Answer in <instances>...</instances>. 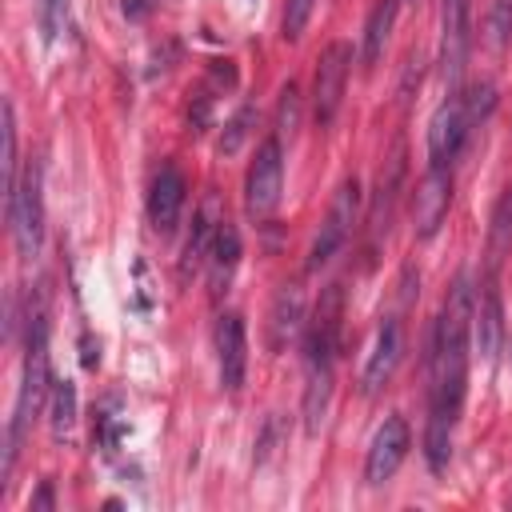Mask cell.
<instances>
[{"instance_id":"cell-1","label":"cell","mask_w":512,"mask_h":512,"mask_svg":"<svg viewBox=\"0 0 512 512\" xmlns=\"http://www.w3.org/2000/svg\"><path fill=\"white\" fill-rule=\"evenodd\" d=\"M476 292L468 276H456L428 340V428H424V460L432 472L448 468L452 432L464 412L468 392V340H472Z\"/></svg>"},{"instance_id":"cell-2","label":"cell","mask_w":512,"mask_h":512,"mask_svg":"<svg viewBox=\"0 0 512 512\" xmlns=\"http://www.w3.org/2000/svg\"><path fill=\"white\" fill-rule=\"evenodd\" d=\"M340 324H344V292H340V284H332L320 296L316 316L304 328V428L308 432H320L328 404H332Z\"/></svg>"},{"instance_id":"cell-3","label":"cell","mask_w":512,"mask_h":512,"mask_svg":"<svg viewBox=\"0 0 512 512\" xmlns=\"http://www.w3.org/2000/svg\"><path fill=\"white\" fill-rule=\"evenodd\" d=\"M28 340H24V372H20V388H16V404H12V424H8V448H4V488L8 476L16 468V452H20V436L28 428V420L40 412V404L48 400L52 376H48V320H44V304H28V324H24Z\"/></svg>"},{"instance_id":"cell-4","label":"cell","mask_w":512,"mask_h":512,"mask_svg":"<svg viewBox=\"0 0 512 512\" xmlns=\"http://www.w3.org/2000/svg\"><path fill=\"white\" fill-rule=\"evenodd\" d=\"M492 104H496V88H492L488 80H476V84H468L464 92H452V96L436 108V116H432V124H428V164L452 168V160L460 156L468 132L492 112Z\"/></svg>"},{"instance_id":"cell-5","label":"cell","mask_w":512,"mask_h":512,"mask_svg":"<svg viewBox=\"0 0 512 512\" xmlns=\"http://www.w3.org/2000/svg\"><path fill=\"white\" fill-rule=\"evenodd\" d=\"M360 204H364V192H360V180L348 176L340 180V188L332 192V204H328V216L320 220V232L312 236V248H308V272H320L324 264H332V256L348 244L356 220H360Z\"/></svg>"},{"instance_id":"cell-6","label":"cell","mask_w":512,"mask_h":512,"mask_svg":"<svg viewBox=\"0 0 512 512\" xmlns=\"http://www.w3.org/2000/svg\"><path fill=\"white\" fill-rule=\"evenodd\" d=\"M4 220L12 228L16 252L24 260H32L40 252V240H44V176H40V160H28V168L20 172V184H16L12 204L4 208Z\"/></svg>"},{"instance_id":"cell-7","label":"cell","mask_w":512,"mask_h":512,"mask_svg":"<svg viewBox=\"0 0 512 512\" xmlns=\"http://www.w3.org/2000/svg\"><path fill=\"white\" fill-rule=\"evenodd\" d=\"M280 188H284V148H280V136H268L256 148L244 176V212L252 220L272 216V208L280 204Z\"/></svg>"},{"instance_id":"cell-8","label":"cell","mask_w":512,"mask_h":512,"mask_svg":"<svg viewBox=\"0 0 512 512\" xmlns=\"http://www.w3.org/2000/svg\"><path fill=\"white\" fill-rule=\"evenodd\" d=\"M348 72H352V44L348 40H332L320 60H316V76H312V116L316 124H332L348 88Z\"/></svg>"},{"instance_id":"cell-9","label":"cell","mask_w":512,"mask_h":512,"mask_svg":"<svg viewBox=\"0 0 512 512\" xmlns=\"http://www.w3.org/2000/svg\"><path fill=\"white\" fill-rule=\"evenodd\" d=\"M468 48H472V0H444V12H440V72H444L448 96L460 92Z\"/></svg>"},{"instance_id":"cell-10","label":"cell","mask_w":512,"mask_h":512,"mask_svg":"<svg viewBox=\"0 0 512 512\" xmlns=\"http://www.w3.org/2000/svg\"><path fill=\"white\" fill-rule=\"evenodd\" d=\"M448 208H452V168L428 164V172L420 176L416 196H412V232H416V240H432L444 228Z\"/></svg>"},{"instance_id":"cell-11","label":"cell","mask_w":512,"mask_h":512,"mask_svg":"<svg viewBox=\"0 0 512 512\" xmlns=\"http://www.w3.org/2000/svg\"><path fill=\"white\" fill-rule=\"evenodd\" d=\"M412 448V428L400 412L384 416V424L372 432V444H368V456H364V480L368 484H388L396 476V468L404 464Z\"/></svg>"},{"instance_id":"cell-12","label":"cell","mask_w":512,"mask_h":512,"mask_svg":"<svg viewBox=\"0 0 512 512\" xmlns=\"http://www.w3.org/2000/svg\"><path fill=\"white\" fill-rule=\"evenodd\" d=\"M184 200H188V180L184 172L168 160L156 168L152 184H148V224L160 232V236H172L176 224H180V212H184Z\"/></svg>"},{"instance_id":"cell-13","label":"cell","mask_w":512,"mask_h":512,"mask_svg":"<svg viewBox=\"0 0 512 512\" xmlns=\"http://www.w3.org/2000/svg\"><path fill=\"white\" fill-rule=\"evenodd\" d=\"M216 372H220L224 392H240L248 376V332H244L240 312H224L216 320Z\"/></svg>"},{"instance_id":"cell-14","label":"cell","mask_w":512,"mask_h":512,"mask_svg":"<svg viewBox=\"0 0 512 512\" xmlns=\"http://www.w3.org/2000/svg\"><path fill=\"white\" fill-rule=\"evenodd\" d=\"M400 356H404V328H400L396 316H384L380 328H376L372 352H368V360H364V372H360V392H364V396H376V392L392 380Z\"/></svg>"},{"instance_id":"cell-15","label":"cell","mask_w":512,"mask_h":512,"mask_svg":"<svg viewBox=\"0 0 512 512\" xmlns=\"http://www.w3.org/2000/svg\"><path fill=\"white\" fill-rule=\"evenodd\" d=\"M400 184H404V144H396L392 156H388V160L380 164V172H376V196H372V212H368L372 244H376L380 236H388V224H392V208H396Z\"/></svg>"},{"instance_id":"cell-16","label":"cell","mask_w":512,"mask_h":512,"mask_svg":"<svg viewBox=\"0 0 512 512\" xmlns=\"http://www.w3.org/2000/svg\"><path fill=\"white\" fill-rule=\"evenodd\" d=\"M472 332H476V348L480 356H496L500 340H504V308H500V288L496 276H484V288L476 296V316H472Z\"/></svg>"},{"instance_id":"cell-17","label":"cell","mask_w":512,"mask_h":512,"mask_svg":"<svg viewBox=\"0 0 512 512\" xmlns=\"http://www.w3.org/2000/svg\"><path fill=\"white\" fill-rule=\"evenodd\" d=\"M220 220H224V216H220L216 196H204L200 212L192 216V232H188V240H184V256H180V272H184V276L208 264V252H212L216 232H220Z\"/></svg>"},{"instance_id":"cell-18","label":"cell","mask_w":512,"mask_h":512,"mask_svg":"<svg viewBox=\"0 0 512 512\" xmlns=\"http://www.w3.org/2000/svg\"><path fill=\"white\" fill-rule=\"evenodd\" d=\"M236 264H240V232L236 224L220 220V232H216V244L208 252V292L212 300H220L236 276Z\"/></svg>"},{"instance_id":"cell-19","label":"cell","mask_w":512,"mask_h":512,"mask_svg":"<svg viewBox=\"0 0 512 512\" xmlns=\"http://www.w3.org/2000/svg\"><path fill=\"white\" fill-rule=\"evenodd\" d=\"M304 324V296L296 284H284L272 300V312H268V344L272 348H284Z\"/></svg>"},{"instance_id":"cell-20","label":"cell","mask_w":512,"mask_h":512,"mask_svg":"<svg viewBox=\"0 0 512 512\" xmlns=\"http://www.w3.org/2000/svg\"><path fill=\"white\" fill-rule=\"evenodd\" d=\"M396 12H400V0H380L364 24V40H360V60L364 68H372L384 48H388V36H392V24H396Z\"/></svg>"},{"instance_id":"cell-21","label":"cell","mask_w":512,"mask_h":512,"mask_svg":"<svg viewBox=\"0 0 512 512\" xmlns=\"http://www.w3.org/2000/svg\"><path fill=\"white\" fill-rule=\"evenodd\" d=\"M508 252H512V188H504V196L492 208V224H488V276L500 272Z\"/></svg>"},{"instance_id":"cell-22","label":"cell","mask_w":512,"mask_h":512,"mask_svg":"<svg viewBox=\"0 0 512 512\" xmlns=\"http://www.w3.org/2000/svg\"><path fill=\"white\" fill-rule=\"evenodd\" d=\"M48 428L56 440H68L76 428V384L72 380H52L48 388Z\"/></svg>"},{"instance_id":"cell-23","label":"cell","mask_w":512,"mask_h":512,"mask_svg":"<svg viewBox=\"0 0 512 512\" xmlns=\"http://www.w3.org/2000/svg\"><path fill=\"white\" fill-rule=\"evenodd\" d=\"M4 208L12 204L16 196V184H20V160H16V112H12V100H4Z\"/></svg>"},{"instance_id":"cell-24","label":"cell","mask_w":512,"mask_h":512,"mask_svg":"<svg viewBox=\"0 0 512 512\" xmlns=\"http://www.w3.org/2000/svg\"><path fill=\"white\" fill-rule=\"evenodd\" d=\"M484 40L492 52H504L512 44V0H492L484 20Z\"/></svg>"},{"instance_id":"cell-25","label":"cell","mask_w":512,"mask_h":512,"mask_svg":"<svg viewBox=\"0 0 512 512\" xmlns=\"http://www.w3.org/2000/svg\"><path fill=\"white\" fill-rule=\"evenodd\" d=\"M296 124H300V88L288 80L284 88H280V104H276V136L284 140H292L296 136Z\"/></svg>"},{"instance_id":"cell-26","label":"cell","mask_w":512,"mask_h":512,"mask_svg":"<svg viewBox=\"0 0 512 512\" xmlns=\"http://www.w3.org/2000/svg\"><path fill=\"white\" fill-rule=\"evenodd\" d=\"M316 12V0H284V12H280V36L284 40H300L308 20Z\"/></svg>"},{"instance_id":"cell-27","label":"cell","mask_w":512,"mask_h":512,"mask_svg":"<svg viewBox=\"0 0 512 512\" xmlns=\"http://www.w3.org/2000/svg\"><path fill=\"white\" fill-rule=\"evenodd\" d=\"M252 120H256V108H252V104H244V108L224 124V136H220V152H224V156L240 152V144H244V140H248V132H252Z\"/></svg>"},{"instance_id":"cell-28","label":"cell","mask_w":512,"mask_h":512,"mask_svg":"<svg viewBox=\"0 0 512 512\" xmlns=\"http://www.w3.org/2000/svg\"><path fill=\"white\" fill-rule=\"evenodd\" d=\"M68 24V0H40V28L48 40H56Z\"/></svg>"},{"instance_id":"cell-29","label":"cell","mask_w":512,"mask_h":512,"mask_svg":"<svg viewBox=\"0 0 512 512\" xmlns=\"http://www.w3.org/2000/svg\"><path fill=\"white\" fill-rule=\"evenodd\" d=\"M32 508H52V480L40 484V492L32 496Z\"/></svg>"},{"instance_id":"cell-30","label":"cell","mask_w":512,"mask_h":512,"mask_svg":"<svg viewBox=\"0 0 512 512\" xmlns=\"http://www.w3.org/2000/svg\"><path fill=\"white\" fill-rule=\"evenodd\" d=\"M400 4H404V0H400Z\"/></svg>"}]
</instances>
